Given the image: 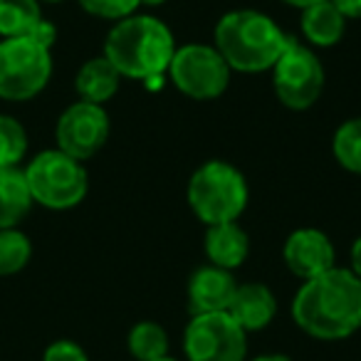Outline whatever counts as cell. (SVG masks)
Returning <instances> with one entry per match:
<instances>
[{
	"label": "cell",
	"mask_w": 361,
	"mask_h": 361,
	"mask_svg": "<svg viewBox=\"0 0 361 361\" xmlns=\"http://www.w3.org/2000/svg\"><path fill=\"white\" fill-rule=\"evenodd\" d=\"M292 319L312 339H349L361 329V280L341 267L305 280L292 300Z\"/></svg>",
	"instance_id": "obj_1"
},
{
	"label": "cell",
	"mask_w": 361,
	"mask_h": 361,
	"mask_svg": "<svg viewBox=\"0 0 361 361\" xmlns=\"http://www.w3.org/2000/svg\"><path fill=\"white\" fill-rule=\"evenodd\" d=\"M176 40L171 27L154 16H129L106 32L104 57L121 77L149 82L166 75L173 60Z\"/></svg>",
	"instance_id": "obj_2"
},
{
	"label": "cell",
	"mask_w": 361,
	"mask_h": 361,
	"mask_svg": "<svg viewBox=\"0 0 361 361\" xmlns=\"http://www.w3.org/2000/svg\"><path fill=\"white\" fill-rule=\"evenodd\" d=\"M213 42L231 70L257 75L275 67L290 37L265 13L231 11L218 20Z\"/></svg>",
	"instance_id": "obj_3"
},
{
	"label": "cell",
	"mask_w": 361,
	"mask_h": 361,
	"mask_svg": "<svg viewBox=\"0 0 361 361\" xmlns=\"http://www.w3.org/2000/svg\"><path fill=\"white\" fill-rule=\"evenodd\" d=\"M186 198L203 226H218V223H233L243 216L250 191L240 169L228 161L213 159L193 171Z\"/></svg>",
	"instance_id": "obj_4"
},
{
	"label": "cell",
	"mask_w": 361,
	"mask_h": 361,
	"mask_svg": "<svg viewBox=\"0 0 361 361\" xmlns=\"http://www.w3.org/2000/svg\"><path fill=\"white\" fill-rule=\"evenodd\" d=\"M30 188L32 203H40L50 211H70L85 201L90 191V176L82 161L67 156L60 149L37 154L23 169Z\"/></svg>",
	"instance_id": "obj_5"
},
{
	"label": "cell",
	"mask_w": 361,
	"mask_h": 361,
	"mask_svg": "<svg viewBox=\"0 0 361 361\" xmlns=\"http://www.w3.org/2000/svg\"><path fill=\"white\" fill-rule=\"evenodd\" d=\"M52 52L32 37H6L0 42V99L27 102L47 87Z\"/></svg>",
	"instance_id": "obj_6"
},
{
	"label": "cell",
	"mask_w": 361,
	"mask_h": 361,
	"mask_svg": "<svg viewBox=\"0 0 361 361\" xmlns=\"http://www.w3.org/2000/svg\"><path fill=\"white\" fill-rule=\"evenodd\" d=\"M231 67L213 45L191 42L176 47L169 65V77L180 94L196 102L218 99L231 85Z\"/></svg>",
	"instance_id": "obj_7"
},
{
	"label": "cell",
	"mask_w": 361,
	"mask_h": 361,
	"mask_svg": "<svg viewBox=\"0 0 361 361\" xmlns=\"http://www.w3.org/2000/svg\"><path fill=\"white\" fill-rule=\"evenodd\" d=\"M272 87L282 106L305 111L314 106L324 92V67L310 47L290 40L272 67Z\"/></svg>",
	"instance_id": "obj_8"
},
{
	"label": "cell",
	"mask_w": 361,
	"mask_h": 361,
	"mask_svg": "<svg viewBox=\"0 0 361 361\" xmlns=\"http://www.w3.org/2000/svg\"><path fill=\"white\" fill-rule=\"evenodd\" d=\"M183 351L188 361H245L247 331L228 312L191 314Z\"/></svg>",
	"instance_id": "obj_9"
},
{
	"label": "cell",
	"mask_w": 361,
	"mask_h": 361,
	"mask_svg": "<svg viewBox=\"0 0 361 361\" xmlns=\"http://www.w3.org/2000/svg\"><path fill=\"white\" fill-rule=\"evenodd\" d=\"M109 114L102 104L75 102L60 114L55 126L57 149L77 161H87L104 149L109 139Z\"/></svg>",
	"instance_id": "obj_10"
},
{
	"label": "cell",
	"mask_w": 361,
	"mask_h": 361,
	"mask_svg": "<svg viewBox=\"0 0 361 361\" xmlns=\"http://www.w3.org/2000/svg\"><path fill=\"white\" fill-rule=\"evenodd\" d=\"M282 260L292 275H297L300 280H312V277L336 267V250L326 233L317 231V228H300L285 240Z\"/></svg>",
	"instance_id": "obj_11"
},
{
	"label": "cell",
	"mask_w": 361,
	"mask_h": 361,
	"mask_svg": "<svg viewBox=\"0 0 361 361\" xmlns=\"http://www.w3.org/2000/svg\"><path fill=\"white\" fill-rule=\"evenodd\" d=\"M238 282L231 270L216 265L198 267L188 280V312L191 314H208V312H228Z\"/></svg>",
	"instance_id": "obj_12"
},
{
	"label": "cell",
	"mask_w": 361,
	"mask_h": 361,
	"mask_svg": "<svg viewBox=\"0 0 361 361\" xmlns=\"http://www.w3.org/2000/svg\"><path fill=\"white\" fill-rule=\"evenodd\" d=\"M228 314L245 331H260L275 319L277 300L270 287L260 282H245V285H238Z\"/></svg>",
	"instance_id": "obj_13"
},
{
	"label": "cell",
	"mask_w": 361,
	"mask_h": 361,
	"mask_svg": "<svg viewBox=\"0 0 361 361\" xmlns=\"http://www.w3.org/2000/svg\"><path fill=\"white\" fill-rule=\"evenodd\" d=\"M247 252H250V238L238 226V221L208 226L206 255L211 260V265L233 272L235 267H240L245 262Z\"/></svg>",
	"instance_id": "obj_14"
},
{
	"label": "cell",
	"mask_w": 361,
	"mask_h": 361,
	"mask_svg": "<svg viewBox=\"0 0 361 361\" xmlns=\"http://www.w3.org/2000/svg\"><path fill=\"white\" fill-rule=\"evenodd\" d=\"M302 35L314 47H334L346 32V16L331 0H322L302 11Z\"/></svg>",
	"instance_id": "obj_15"
},
{
	"label": "cell",
	"mask_w": 361,
	"mask_h": 361,
	"mask_svg": "<svg viewBox=\"0 0 361 361\" xmlns=\"http://www.w3.org/2000/svg\"><path fill=\"white\" fill-rule=\"evenodd\" d=\"M119 85H121V75L104 55L87 60L75 77V90L80 94V99L102 106L119 92Z\"/></svg>",
	"instance_id": "obj_16"
},
{
	"label": "cell",
	"mask_w": 361,
	"mask_h": 361,
	"mask_svg": "<svg viewBox=\"0 0 361 361\" xmlns=\"http://www.w3.org/2000/svg\"><path fill=\"white\" fill-rule=\"evenodd\" d=\"M32 196L20 169H0V231L18 228L30 213Z\"/></svg>",
	"instance_id": "obj_17"
},
{
	"label": "cell",
	"mask_w": 361,
	"mask_h": 361,
	"mask_svg": "<svg viewBox=\"0 0 361 361\" xmlns=\"http://www.w3.org/2000/svg\"><path fill=\"white\" fill-rule=\"evenodd\" d=\"M42 20L40 0H0V37H25Z\"/></svg>",
	"instance_id": "obj_18"
},
{
	"label": "cell",
	"mask_w": 361,
	"mask_h": 361,
	"mask_svg": "<svg viewBox=\"0 0 361 361\" xmlns=\"http://www.w3.org/2000/svg\"><path fill=\"white\" fill-rule=\"evenodd\" d=\"M126 346H129L131 356L136 361H154L169 354V331L159 324V322H139L131 326L129 336H126Z\"/></svg>",
	"instance_id": "obj_19"
},
{
	"label": "cell",
	"mask_w": 361,
	"mask_h": 361,
	"mask_svg": "<svg viewBox=\"0 0 361 361\" xmlns=\"http://www.w3.org/2000/svg\"><path fill=\"white\" fill-rule=\"evenodd\" d=\"M331 154H334L336 164L344 171L361 176V116L344 121V124L334 131Z\"/></svg>",
	"instance_id": "obj_20"
},
{
	"label": "cell",
	"mask_w": 361,
	"mask_h": 361,
	"mask_svg": "<svg viewBox=\"0 0 361 361\" xmlns=\"http://www.w3.org/2000/svg\"><path fill=\"white\" fill-rule=\"evenodd\" d=\"M32 257V243L18 228L0 231V277L18 275Z\"/></svg>",
	"instance_id": "obj_21"
},
{
	"label": "cell",
	"mask_w": 361,
	"mask_h": 361,
	"mask_svg": "<svg viewBox=\"0 0 361 361\" xmlns=\"http://www.w3.org/2000/svg\"><path fill=\"white\" fill-rule=\"evenodd\" d=\"M27 154V131L16 116L0 114V169H18Z\"/></svg>",
	"instance_id": "obj_22"
},
{
	"label": "cell",
	"mask_w": 361,
	"mask_h": 361,
	"mask_svg": "<svg viewBox=\"0 0 361 361\" xmlns=\"http://www.w3.org/2000/svg\"><path fill=\"white\" fill-rule=\"evenodd\" d=\"M77 3L90 16L102 18V20H114V23L134 16L136 8L141 6V0H77Z\"/></svg>",
	"instance_id": "obj_23"
},
{
	"label": "cell",
	"mask_w": 361,
	"mask_h": 361,
	"mask_svg": "<svg viewBox=\"0 0 361 361\" xmlns=\"http://www.w3.org/2000/svg\"><path fill=\"white\" fill-rule=\"evenodd\" d=\"M42 361H90L87 351L72 339H57L42 354Z\"/></svg>",
	"instance_id": "obj_24"
},
{
	"label": "cell",
	"mask_w": 361,
	"mask_h": 361,
	"mask_svg": "<svg viewBox=\"0 0 361 361\" xmlns=\"http://www.w3.org/2000/svg\"><path fill=\"white\" fill-rule=\"evenodd\" d=\"M27 37H32V40L40 42L42 47L52 50V45H55V40H57V27L52 25L50 20H45V18H42V20L30 30V35H27Z\"/></svg>",
	"instance_id": "obj_25"
},
{
	"label": "cell",
	"mask_w": 361,
	"mask_h": 361,
	"mask_svg": "<svg viewBox=\"0 0 361 361\" xmlns=\"http://www.w3.org/2000/svg\"><path fill=\"white\" fill-rule=\"evenodd\" d=\"M331 3H334V6L344 13L346 20H349V18L359 20V18H361V0H331Z\"/></svg>",
	"instance_id": "obj_26"
},
{
	"label": "cell",
	"mask_w": 361,
	"mask_h": 361,
	"mask_svg": "<svg viewBox=\"0 0 361 361\" xmlns=\"http://www.w3.org/2000/svg\"><path fill=\"white\" fill-rule=\"evenodd\" d=\"M349 270L361 280V235L356 238L354 245H351V267Z\"/></svg>",
	"instance_id": "obj_27"
},
{
	"label": "cell",
	"mask_w": 361,
	"mask_h": 361,
	"mask_svg": "<svg viewBox=\"0 0 361 361\" xmlns=\"http://www.w3.org/2000/svg\"><path fill=\"white\" fill-rule=\"evenodd\" d=\"M282 3H287V6L297 8V11H305V8L314 6V3H322V0H282Z\"/></svg>",
	"instance_id": "obj_28"
},
{
	"label": "cell",
	"mask_w": 361,
	"mask_h": 361,
	"mask_svg": "<svg viewBox=\"0 0 361 361\" xmlns=\"http://www.w3.org/2000/svg\"><path fill=\"white\" fill-rule=\"evenodd\" d=\"M252 361H295V359H290V356H285V354H260Z\"/></svg>",
	"instance_id": "obj_29"
},
{
	"label": "cell",
	"mask_w": 361,
	"mask_h": 361,
	"mask_svg": "<svg viewBox=\"0 0 361 361\" xmlns=\"http://www.w3.org/2000/svg\"><path fill=\"white\" fill-rule=\"evenodd\" d=\"M166 0H141V6H146V8H159V6H164Z\"/></svg>",
	"instance_id": "obj_30"
},
{
	"label": "cell",
	"mask_w": 361,
	"mask_h": 361,
	"mask_svg": "<svg viewBox=\"0 0 361 361\" xmlns=\"http://www.w3.org/2000/svg\"><path fill=\"white\" fill-rule=\"evenodd\" d=\"M154 361H178V359H173V356L166 354V356H161V359H154Z\"/></svg>",
	"instance_id": "obj_31"
},
{
	"label": "cell",
	"mask_w": 361,
	"mask_h": 361,
	"mask_svg": "<svg viewBox=\"0 0 361 361\" xmlns=\"http://www.w3.org/2000/svg\"><path fill=\"white\" fill-rule=\"evenodd\" d=\"M45 3H62V0H45Z\"/></svg>",
	"instance_id": "obj_32"
}]
</instances>
